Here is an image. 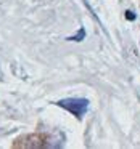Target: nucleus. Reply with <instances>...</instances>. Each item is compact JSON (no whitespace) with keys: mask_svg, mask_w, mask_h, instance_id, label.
I'll return each instance as SVG.
<instances>
[{"mask_svg":"<svg viewBox=\"0 0 140 149\" xmlns=\"http://www.w3.org/2000/svg\"><path fill=\"white\" fill-rule=\"evenodd\" d=\"M84 36H85V31H84V27H82V29L79 31V34H77V36H74V37H69L68 40H77V42H81V40L84 39Z\"/></svg>","mask_w":140,"mask_h":149,"instance_id":"2","label":"nucleus"},{"mask_svg":"<svg viewBox=\"0 0 140 149\" xmlns=\"http://www.w3.org/2000/svg\"><path fill=\"white\" fill-rule=\"evenodd\" d=\"M55 104L71 112L74 117H77V120L84 119V116L89 111V100L85 98H65V100L56 101Z\"/></svg>","mask_w":140,"mask_h":149,"instance_id":"1","label":"nucleus"}]
</instances>
